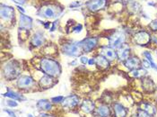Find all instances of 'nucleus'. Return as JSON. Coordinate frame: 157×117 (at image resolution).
Listing matches in <instances>:
<instances>
[{
    "mask_svg": "<svg viewBox=\"0 0 157 117\" xmlns=\"http://www.w3.org/2000/svg\"><path fill=\"white\" fill-rule=\"evenodd\" d=\"M40 67L41 71L45 75H48V76L53 77V78L59 77L61 72H62L60 64L53 58H41L40 62Z\"/></svg>",
    "mask_w": 157,
    "mask_h": 117,
    "instance_id": "1",
    "label": "nucleus"
},
{
    "mask_svg": "<svg viewBox=\"0 0 157 117\" xmlns=\"http://www.w3.org/2000/svg\"><path fill=\"white\" fill-rule=\"evenodd\" d=\"M21 74L20 64L16 60L7 61L3 67V75L6 79L11 81L13 79H18Z\"/></svg>",
    "mask_w": 157,
    "mask_h": 117,
    "instance_id": "2",
    "label": "nucleus"
},
{
    "mask_svg": "<svg viewBox=\"0 0 157 117\" xmlns=\"http://www.w3.org/2000/svg\"><path fill=\"white\" fill-rule=\"evenodd\" d=\"M62 52L67 56L70 57H78L81 56V53L83 52L82 47L79 42H66L61 47Z\"/></svg>",
    "mask_w": 157,
    "mask_h": 117,
    "instance_id": "3",
    "label": "nucleus"
},
{
    "mask_svg": "<svg viewBox=\"0 0 157 117\" xmlns=\"http://www.w3.org/2000/svg\"><path fill=\"white\" fill-rule=\"evenodd\" d=\"M35 84V80L31 76L22 75L17 79L16 87L21 90H29L31 88H33Z\"/></svg>",
    "mask_w": 157,
    "mask_h": 117,
    "instance_id": "4",
    "label": "nucleus"
},
{
    "mask_svg": "<svg viewBox=\"0 0 157 117\" xmlns=\"http://www.w3.org/2000/svg\"><path fill=\"white\" fill-rule=\"evenodd\" d=\"M126 36L121 32H115L109 37V45L114 50H118L120 47L125 43Z\"/></svg>",
    "mask_w": 157,
    "mask_h": 117,
    "instance_id": "5",
    "label": "nucleus"
},
{
    "mask_svg": "<svg viewBox=\"0 0 157 117\" xmlns=\"http://www.w3.org/2000/svg\"><path fill=\"white\" fill-rule=\"evenodd\" d=\"M79 105H80V98L76 95H70L65 97L63 102L61 103L62 107L67 109H74Z\"/></svg>",
    "mask_w": 157,
    "mask_h": 117,
    "instance_id": "6",
    "label": "nucleus"
},
{
    "mask_svg": "<svg viewBox=\"0 0 157 117\" xmlns=\"http://www.w3.org/2000/svg\"><path fill=\"white\" fill-rule=\"evenodd\" d=\"M80 44H81L83 51L91 52L98 45V38H95V37L85 38L80 42Z\"/></svg>",
    "mask_w": 157,
    "mask_h": 117,
    "instance_id": "7",
    "label": "nucleus"
},
{
    "mask_svg": "<svg viewBox=\"0 0 157 117\" xmlns=\"http://www.w3.org/2000/svg\"><path fill=\"white\" fill-rule=\"evenodd\" d=\"M59 14L60 12H58V8L54 6H45L40 8V16L46 18H56Z\"/></svg>",
    "mask_w": 157,
    "mask_h": 117,
    "instance_id": "8",
    "label": "nucleus"
},
{
    "mask_svg": "<svg viewBox=\"0 0 157 117\" xmlns=\"http://www.w3.org/2000/svg\"><path fill=\"white\" fill-rule=\"evenodd\" d=\"M134 40L136 44L140 46H145L151 42V35L145 31H141L135 34Z\"/></svg>",
    "mask_w": 157,
    "mask_h": 117,
    "instance_id": "9",
    "label": "nucleus"
},
{
    "mask_svg": "<svg viewBox=\"0 0 157 117\" xmlns=\"http://www.w3.org/2000/svg\"><path fill=\"white\" fill-rule=\"evenodd\" d=\"M107 0H89L86 3L87 8L91 12H96L106 6Z\"/></svg>",
    "mask_w": 157,
    "mask_h": 117,
    "instance_id": "10",
    "label": "nucleus"
},
{
    "mask_svg": "<svg viewBox=\"0 0 157 117\" xmlns=\"http://www.w3.org/2000/svg\"><path fill=\"white\" fill-rule=\"evenodd\" d=\"M80 109L81 111H83L85 114H94L96 106H95V103L90 99H85L81 104H80Z\"/></svg>",
    "mask_w": 157,
    "mask_h": 117,
    "instance_id": "11",
    "label": "nucleus"
},
{
    "mask_svg": "<svg viewBox=\"0 0 157 117\" xmlns=\"http://www.w3.org/2000/svg\"><path fill=\"white\" fill-rule=\"evenodd\" d=\"M100 54L102 55L103 57L107 58L109 61H112L116 58H118V55H117V51L116 50L110 48V47H101V51H100Z\"/></svg>",
    "mask_w": 157,
    "mask_h": 117,
    "instance_id": "12",
    "label": "nucleus"
},
{
    "mask_svg": "<svg viewBox=\"0 0 157 117\" xmlns=\"http://www.w3.org/2000/svg\"><path fill=\"white\" fill-rule=\"evenodd\" d=\"M0 14H1V18L2 19H5L6 21L11 20L14 16V8L12 7V6L1 5Z\"/></svg>",
    "mask_w": 157,
    "mask_h": 117,
    "instance_id": "13",
    "label": "nucleus"
},
{
    "mask_svg": "<svg viewBox=\"0 0 157 117\" xmlns=\"http://www.w3.org/2000/svg\"><path fill=\"white\" fill-rule=\"evenodd\" d=\"M129 53H130V48L128 44L124 43L122 44L118 50H117V55H118V58L124 62L125 60H127L129 58Z\"/></svg>",
    "mask_w": 157,
    "mask_h": 117,
    "instance_id": "14",
    "label": "nucleus"
},
{
    "mask_svg": "<svg viewBox=\"0 0 157 117\" xmlns=\"http://www.w3.org/2000/svg\"><path fill=\"white\" fill-rule=\"evenodd\" d=\"M36 108L41 112H49L53 109V103L48 99H40L37 101Z\"/></svg>",
    "mask_w": 157,
    "mask_h": 117,
    "instance_id": "15",
    "label": "nucleus"
},
{
    "mask_svg": "<svg viewBox=\"0 0 157 117\" xmlns=\"http://www.w3.org/2000/svg\"><path fill=\"white\" fill-rule=\"evenodd\" d=\"M39 84H40V87L41 88L48 89V88H50V87H54V85L56 84V81H55L53 77H50L48 75H44L39 80Z\"/></svg>",
    "mask_w": 157,
    "mask_h": 117,
    "instance_id": "16",
    "label": "nucleus"
},
{
    "mask_svg": "<svg viewBox=\"0 0 157 117\" xmlns=\"http://www.w3.org/2000/svg\"><path fill=\"white\" fill-rule=\"evenodd\" d=\"M141 63H142V61L137 57H131V58H128L127 60H125L123 62V65L129 70H133L139 69Z\"/></svg>",
    "mask_w": 157,
    "mask_h": 117,
    "instance_id": "17",
    "label": "nucleus"
},
{
    "mask_svg": "<svg viewBox=\"0 0 157 117\" xmlns=\"http://www.w3.org/2000/svg\"><path fill=\"white\" fill-rule=\"evenodd\" d=\"M112 110L114 113V116L115 117H127L128 115V110L126 107H124V105H121V103H114L112 105Z\"/></svg>",
    "mask_w": 157,
    "mask_h": 117,
    "instance_id": "18",
    "label": "nucleus"
},
{
    "mask_svg": "<svg viewBox=\"0 0 157 117\" xmlns=\"http://www.w3.org/2000/svg\"><path fill=\"white\" fill-rule=\"evenodd\" d=\"M44 42H45V38L41 32H36L31 39V44L35 48L42 46Z\"/></svg>",
    "mask_w": 157,
    "mask_h": 117,
    "instance_id": "19",
    "label": "nucleus"
},
{
    "mask_svg": "<svg viewBox=\"0 0 157 117\" xmlns=\"http://www.w3.org/2000/svg\"><path fill=\"white\" fill-rule=\"evenodd\" d=\"M94 114L96 117H109L111 115V110L109 105H101L95 109Z\"/></svg>",
    "mask_w": 157,
    "mask_h": 117,
    "instance_id": "20",
    "label": "nucleus"
},
{
    "mask_svg": "<svg viewBox=\"0 0 157 117\" xmlns=\"http://www.w3.org/2000/svg\"><path fill=\"white\" fill-rule=\"evenodd\" d=\"M33 27V19L25 15L24 14H21L20 15V29L23 30H31Z\"/></svg>",
    "mask_w": 157,
    "mask_h": 117,
    "instance_id": "21",
    "label": "nucleus"
},
{
    "mask_svg": "<svg viewBox=\"0 0 157 117\" xmlns=\"http://www.w3.org/2000/svg\"><path fill=\"white\" fill-rule=\"evenodd\" d=\"M3 96L10 98V99L16 100V101H19V102H24V101L26 100V97L24 96L22 94L18 93L16 91H13V90L10 89V88H7V91L5 94H3Z\"/></svg>",
    "mask_w": 157,
    "mask_h": 117,
    "instance_id": "22",
    "label": "nucleus"
},
{
    "mask_svg": "<svg viewBox=\"0 0 157 117\" xmlns=\"http://www.w3.org/2000/svg\"><path fill=\"white\" fill-rule=\"evenodd\" d=\"M95 61H96L95 64L97 65V67L101 70H106L109 67V60L101 54L95 57Z\"/></svg>",
    "mask_w": 157,
    "mask_h": 117,
    "instance_id": "23",
    "label": "nucleus"
},
{
    "mask_svg": "<svg viewBox=\"0 0 157 117\" xmlns=\"http://www.w3.org/2000/svg\"><path fill=\"white\" fill-rule=\"evenodd\" d=\"M143 55L145 56V59H147L149 62H150V65H151V68L152 69H154V70H157V65L155 64V62L154 61V58H153V56H152V54L150 53V51H145L144 53H143Z\"/></svg>",
    "mask_w": 157,
    "mask_h": 117,
    "instance_id": "24",
    "label": "nucleus"
},
{
    "mask_svg": "<svg viewBox=\"0 0 157 117\" xmlns=\"http://www.w3.org/2000/svg\"><path fill=\"white\" fill-rule=\"evenodd\" d=\"M145 73H146V70L145 69H141V68H139V69H136V70H131V76L133 77V78H136V79H138V78H141V77H143V76H145Z\"/></svg>",
    "mask_w": 157,
    "mask_h": 117,
    "instance_id": "25",
    "label": "nucleus"
},
{
    "mask_svg": "<svg viewBox=\"0 0 157 117\" xmlns=\"http://www.w3.org/2000/svg\"><path fill=\"white\" fill-rule=\"evenodd\" d=\"M5 104L6 106H8V107H11V108H14V107H17L19 104L17 103V101L16 100H13V99H7V100H6V102H5Z\"/></svg>",
    "mask_w": 157,
    "mask_h": 117,
    "instance_id": "26",
    "label": "nucleus"
},
{
    "mask_svg": "<svg viewBox=\"0 0 157 117\" xmlns=\"http://www.w3.org/2000/svg\"><path fill=\"white\" fill-rule=\"evenodd\" d=\"M143 110H145V112H147L149 115H155V107H153L151 105H149V104H146V105L144 106V109Z\"/></svg>",
    "mask_w": 157,
    "mask_h": 117,
    "instance_id": "27",
    "label": "nucleus"
},
{
    "mask_svg": "<svg viewBox=\"0 0 157 117\" xmlns=\"http://www.w3.org/2000/svg\"><path fill=\"white\" fill-rule=\"evenodd\" d=\"M64 96L63 95H58V96H54L50 99V101L53 103V104H61L64 100Z\"/></svg>",
    "mask_w": 157,
    "mask_h": 117,
    "instance_id": "28",
    "label": "nucleus"
},
{
    "mask_svg": "<svg viewBox=\"0 0 157 117\" xmlns=\"http://www.w3.org/2000/svg\"><path fill=\"white\" fill-rule=\"evenodd\" d=\"M137 116L138 117H152L151 115H149L147 112H145V110H143V109H137Z\"/></svg>",
    "mask_w": 157,
    "mask_h": 117,
    "instance_id": "29",
    "label": "nucleus"
},
{
    "mask_svg": "<svg viewBox=\"0 0 157 117\" xmlns=\"http://www.w3.org/2000/svg\"><path fill=\"white\" fill-rule=\"evenodd\" d=\"M82 30H83V25H82L81 23L76 24L75 26H74V27L72 28V32L73 33H75V34H79V33H81V32H82Z\"/></svg>",
    "mask_w": 157,
    "mask_h": 117,
    "instance_id": "30",
    "label": "nucleus"
},
{
    "mask_svg": "<svg viewBox=\"0 0 157 117\" xmlns=\"http://www.w3.org/2000/svg\"><path fill=\"white\" fill-rule=\"evenodd\" d=\"M149 27L151 28V30L152 31H154V32H156L157 31V19L155 20H153L150 24H149Z\"/></svg>",
    "mask_w": 157,
    "mask_h": 117,
    "instance_id": "31",
    "label": "nucleus"
},
{
    "mask_svg": "<svg viewBox=\"0 0 157 117\" xmlns=\"http://www.w3.org/2000/svg\"><path fill=\"white\" fill-rule=\"evenodd\" d=\"M142 67H143V69H145V70H147V69H150L151 68V65H150V62L147 60V59H144L143 61H142Z\"/></svg>",
    "mask_w": 157,
    "mask_h": 117,
    "instance_id": "32",
    "label": "nucleus"
},
{
    "mask_svg": "<svg viewBox=\"0 0 157 117\" xmlns=\"http://www.w3.org/2000/svg\"><path fill=\"white\" fill-rule=\"evenodd\" d=\"M4 112L5 113H6L7 115H8V116L10 117H17L16 116V115H15V113L13 112V111H12V110H9V109H4Z\"/></svg>",
    "mask_w": 157,
    "mask_h": 117,
    "instance_id": "33",
    "label": "nucleus"
},
{
    "mask_svg": "<svg viewBox=\"0 0 157 117\" xmlns=\"http://www.w3.org/2000/svg\"><path fill=\"white\" fill-rule=\"evenodd\" d=\"M37 117H56L54 116L53 115H51V114H48L47 112H41V113H40L39 115H38V116Z\"/></svg>",
    "mask_w": 157,
    "mask_h": 117,
    "instance_id": "34",
    "label": "nucleus"
},
{
    "mask_svg": "<svg viewBox=\"0 0 157 117\" xmlns=\"http://www.w3.org/2000/svg\"><path fill=\"white\" fill-rule=\"evenodd\" d=\"M88 60H89V58H87L86 56H80V61H81V63L83 65L88 64Z\"/></svg>",
    "mask_w": 157,
    "mask_h": 117,
    "instance_id": "35",
    "label": "nucleus"
},
{
    "mask_svg": "<svg viewBox=\"0 0 157 117\" xmlns=\"http://www.w3.org/2000/svg\"><path fill=\"white\" fill-rule=\"evenodd\" d=\"M95 63H96V61H95V58H89V60H88V65H89V66H94Z\"/></svg>",
    "mask_w": 157,
    "mask_h": 117,
    "instance_id": "36",
    "label": "nucleus"
},
{
    "mask_svg": "<svg viewBox=\"0 0 157 117\" xmlns=\"http://www.w3.org/2000/svg\"><path fill=\"white\" fill-rule=\"evenodd\" d=\"M13 1L14 3H16L17 5L20 6V5H24V4H25L27 0H13Z\"/></svg>",
    "mask_w": 157,
    "mask_h": 117,
    "instance_id": "37",
    "label": "nucleus"
},
{
    "mask_svg": "<svg viewBox=\"0 0 157 117\" xmlns=\"http://www.w3.org/2000/svg\"><path fill=\"white\" fill-rule=\"evenodd\" d=\"M57 23H58V21H55V22H53L52 23V27L49 29L50 30V32H54L55 30H56V27H57Z\"/></svg>",
    "mask_w": 157,
    "mask_h": 117,
    "instance_id": "38",
    "label": "nucleus"
},
{
    "mask_svg": "<svg viewBox=\"0 0 157 117\" xmlns=\"http://www.w3.org/2000/svg\"><path fill=\"white\" fill-rule=\"evenodd\" d=\"M78 6H81V3L80 2H73L70 4V7H76Z\"/></svg>",
    "mask_w": 157,
    "mask_h": 117,
    "instance_id": "39",
    "label": "nucleus"
},
{
    "mask_svg": "<svg viewBox=\"0 0 157 117\" xmlns=\"http://www.w3.org/2000/svg\"><path fill=\"white\" fill-rule=\"evenodd\" d=\"M16 8H18V10L20 12H22V14H24V12H25V10H24V8L21 6H19V5H17V6H16Z\"/></svg>",
    "mask_w": 157,
    "mask_h": 117,
    "instance_id": "40",
    "label": "nucleus"
},
{
    "mask_svg": "<svg viewBox=\"0 0 157 117\" xmlns=\"http://www.w3.org/2000/svg\"><path fill=\"white\" fill-rule=\"evenodd\" d=\"M50 24H51V23H49V22H46V23H44V27H45L46 29H49Z\"/></svg>",
    "mask_w": 157,
    "mask_h": 117,
    "instance_id": "41",
    "label": "nucleus"
},
{
    "mask_svg": "<svg viewBox=\"0 0 157 117\" xmlns=\"http://www.w3.org/2000/svg\"><path fill=\"white\" fill-rule=\"evenodd\" d=\"M28 117H33V115H31V114H29V115H28Z\"/></svg>",
    "mask_w": 157,
    "mask_h": 117,
    "instance_id": "42",
    "label": "nucleus"
},
{
    "mask_svg": "<svg viewBox=\"0 0 157 117\" xmlns=\"http://www.w3.org/2000/svg\"><path fill=\"white\" fill-rule=\"evenodd\" d=\"M131 117H138V116H137V115H133Z\"/></svg>",
    "mask_w": 157,
    "mask_h": 117,
    "instance_id": "43",
    "label": "nucleus"
},
{
    "mask_svg": "<svg viewBox=\"0 0 157 117\" xmlns=\"http://www.w3.org/2000/svg\"><path fill=\"white\" fill-rule=\"evenodd\" d=\"M156 53H157V52H156Z\"/></svg>",
    "mask_w": 157,
    "mask_h": 117,
    "instance_id": "44",
    "label": "nucleus"
}]
</instances>
